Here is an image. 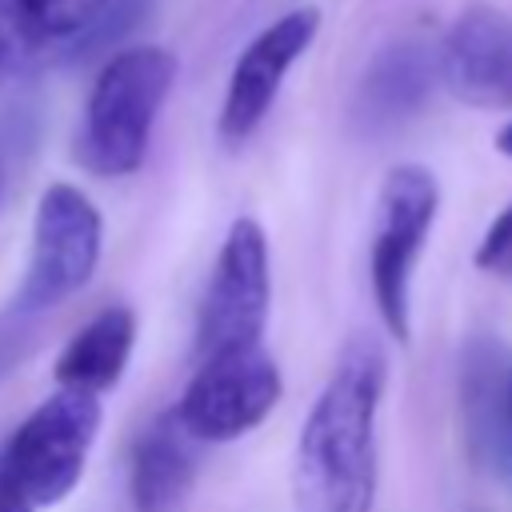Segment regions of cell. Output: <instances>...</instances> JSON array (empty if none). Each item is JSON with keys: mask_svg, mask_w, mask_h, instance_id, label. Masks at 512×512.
Listing matches in <instances>:
<instances>
[{"mask_svg": "<svg viewBox=\"0 0 512 512\" xmlns=\"http://www.w3.org/2000/svg\"><path fill=\"white\" fill-rule=\"evenodd\" d=\"M388 384V352L356 332L320 396L312 400L292 452L296 512H372L376 504V416Z\"/></svg>", "mask_w": 512, "mask_h": 512, "instance_id": "obj_1", "label": "cell"}, {"mask_svg": "<svg viewBox=\"0 0 512 512\" xmlns=\"http://www.w3.org/2000/svg\"><path fill=\"white\" fill-rule=\"evenodd\" d=\"M176 84V56L160 44L120 48L96 72L76 132V164L92 176H132L152 144L156 116Z\"/></svg>", "mask_w": 512, "mask_h": 512, "instance_id": "obj_2", "label": "cell"}, {"mask_svg": "<svg viewBox=\"0 0 512 512\" xmlns=\"http://www.w3.org/2000/svg\"><path fill=\"white\" fill-rule=\"evenodd\" d=\"M100 420H104L100 396L72 392V388L52 392L4 440L0 476L32 508L60 504L84 476V464H88V452L96 444Z\"/></svg>", "mask_w": 512, "mask_h": 512, "instance_id": "obj_3", "label": "cell"}, {"mask_svg": "<svg viewBox=\"0 0 512 512\" xmlns=\"http://www.w3.org/2000/svg\"><path fill=\"white\" fill-rule=\"evenodd\" d=\"M440 212V184L424 164H396L376 196L372 244H368V280L380 324L392 340L412 332V276L428 244V232Z\"/></svg>", "mask_w": 512, "mask_h": 512, "instance_id": "obj_4", "label": "cell"}, {"mask_svg": "<svg viewBox=\"0 0 512 512\" xmlns=\"http://www.w3.org/2000/svg\"><path fill=\"white\" fill-rule=\"evenodd\" d=\"M104 224L96 204L76 184H48L32 216L28 272L16 288V312H48L76 296L100 264Z\"/></svg>", "mask_w": 512, "mask_h": 512, "instance_id": "obj_5", "label": "cell"}, {"mask_svg": "<svg viewBox=\"0 0 512 512\" xmlns=\"http://www.w3.org/2000/svg\"><path fill=\"white\" fill-rule=\"evenodd\" d=\"M272 308L268 236L252 216H236L216 252V268L196 316V360L260 348Z\"/></svg>", "mask_w": 512, "mask_h": 512, "instance_id": "obj_6", "label": "cell"}, {"mask_svg": "<svg viewBox=\"0 0 512 512\" xmlns=\"http://www.w3.org/2000/svg\"><path fill=\"white\" fill-rule=\"evenodd\" d=\"M284 380L264 348H240L196 360V372L176 400V420L196 444H228L248 436L276 404Z\"/></svg>", "mask_w": 512, "mask_h": 512, "instance_id": "obj_7", "label": "cell"}, {"mask_svg": "<svg viewBox=\"0 0 512 512\" xmlns=\"http://www.w3.org/2000/svg\"><path fill=\"white\" fill-rule=\"evenodd\" d=\"M148 4L152 0H0V20L24 64H68L116 44L144 20Z\"/></svg>", "mask_w": 512, "mask_h": 512, "instance_id": "obj_8", "label": "cell"}, {"mask_svg": "<svg viewBox=\"0 0 512 512\" xmlns=\"http://www.w3.org/2000/svg\"><path fill=\"white\" fill-rule=\"evenodd\" d=\"M320 32V12L308 8H292L284 16H276L268 28H260L244 52L236 56L232 72H228V88H224V104H220V140L224 144H240L248 140L260 120L272 112L280 84L288 76V68L312 48Z\"/></svg>", "mask_w": 512, "mask_h": 512, "instance_id": "obj_9", "label": "cell"}, {"mask_svg": "<svg viewBox=\"0 0 512 512\" xmlns=\"http://www.w3.org/2000/svg\"><path fill=\"white\" fill-rule=\"evenodd\" d=\"M436 76L468 108H512V12L464 8L440 40Z\"/></svg>", "mask_w": 512, "mask_h": 512, "instance_id": "obj_10", "label": "cell"}, {"mask_svg": "<svg viewBox=\"0 0 512 512\" xmlns=\"http://www.w3.org/2000/svg\"><path fill=\"white\" fill-rule=\"evenodd\" d=\"M436 56L424 44H388L364 72L360 88H356V104L352 116L360 124V132L380 136L400 128L404 120H412L424 100L436 88Z\"/></svg>", "mask_w": 512, "mask_h": 512, "instance_id": "obj_11", "label": "cell"}, {"mask_svg": "<svg viewBox=\"0 0 512 512\" xmlns=\"http://www.w3.org/2000/svg\"><path fill=\"white\" fill-rule=\"evenodd\" d=\"M196 480V440L176 412H160L132 444L128 492L136 512H172Z\"/></svg>", "mask_w": 512, "mask_h": 512, "instance_id": "obj_12", "label": "cell"}, {"mask_svg": "<svg viewBox=\"0 0 512 512\" xmlns=\"http://www.w3.org/2000/svg\"><path fill=\"white\" fill-rule=\"evenodd\" d=\"M136 344V316L124 304L100 308L56 356V384L100 396L120 384Z\"/></svg>", "mask_w": 512, "mask_h": 512, "instance_id": "obj_13", "label": "cell"}, {"mask_svg": "<svg viewBox=\"0 0 512 512\" xmlns=\"http://www.w3.org/2000/svg\"><path fill=\"white\" fill-rule=\"evenodd\" d=\"M504 376L508 372H500L496 352L476 340L464 356V376H460V408H464V428H468V452L476 464H500L512 448Z\"/></svg>", "mask_w": 512, "mask_h": 512, "instance_id": "obj_14", "label": "cell"}, {"mask_svg": "<svg viewBox=\"0 0 512 512\" xmlns=\"http://www.w3.org/2000/svg\"><path fill=\"white\" fill-rule=\"evenodd\" d=\"M472 260H476L480 272L500 276V280H512V204H504L492 216V224L484 228Z\"/></svg>", "mask_w": 512, "mask_h": 512, "instance_id": "obj_15", "label": "cell"}, {"mask_svg": "<svg viewBox=\"0 0 512 512\" xmlns=\"http://www.w3.org/2000/svg\"><path fill=\"white\" fill-rule=\"evenodd\" d=\"M16 68H24V56H20V48H16V40H12L8 24L0 20V84H4Z\"/></svg>", "mask_w": 512, "mask_h": 512, "instance_id": "obj_16", "label": "cell"}, {"mask_svg": "<svg viewBox=\"0 0 512 512\" xmlns=\"http://www.w3.org/2000/svg\"><path fill=\"white\" fill-rule=\"evenodd\" d=\"M0 512H36V508H32V504H28V500L0 476Z\"/></svg>", "mask_w": 512, "mask_h": 512, "instance_id": "obj_17", "label": "cell"}, {"mask_svg": "<svg viewBox=\"0 0 512 512\" xmlns=\"http://www.w3.org/2000/svg\"><path fill=\"white\" fill-rule=\"evenodd\" d=\"M492 144H496V152H500V156H508V160H512V120L496 132V140H492Z\"/></svg>", "mask_w": 512, "mask_h": 512, "instance_id": "obj_18", "label": "cell"}, {"mask_svg": "<svg viewBox=\"0 0 512 512\" xmlns=\"http://www.w3.org/2000/svg\"><path fill=\"white\" fill-rule=\"evenodd\" d=\"M504 408H508V428H512V364H508V376H504Z\"/></svg>", "mask_w": 512, "mask_h": 512, "instance_id": "obj_19", "label": "cell"}]
</instances>
